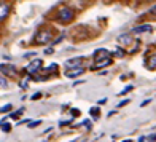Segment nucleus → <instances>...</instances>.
Wrapping results in <instances>:
<instances>
[{"label": "nucleus", "mask_w": 156, "mask_h": 142, "mask_svg": "<svg viewBox=\"0 0 156 142\" xmlns=\"http://www.w3.org/2000/svg\"><path fill=\"white\" fill-rule=\"evenodd\" d=\"M145 66H147V69H150V70H154L156 69V54H151L150 58H147Z\"/></svg>", "instance_id": "nucleus-11"}, {"label": "nucleus", "mask_w": 156, "mask_h": 142, "mask_svg": "<svg viewBox=\"0 0 156 142\" xmlns=\"http://www.w3.org/2000/svg\"><path fill=\"white\" fill-rule=\"evenodd\" d=\"M62 38H64V34H62V35H59V37H58V38H56V40L53 42V43H59V42H61Z\"/></svg>", "instance_id": "nucleus-25"}, {"label": "nucleus", "mask_w": 156, "mask_h": 142, "mask_svg": "<svg viewBox=\"0 0 156 142\" xmlns=\"http://www.w3.org/2000/svg\"><path fill=\"white\" fill-rule=\"evenodd\" d=\"M11 109H13V105L11 104H6V105H3V107H0V113H8Z\"/></svg>", "instance_id": "nucleus-14"}, {"label": "nucleus", "mask_w": 156, "mask_h": 142, "mask_svg": "<svg viewBox=\"0 0 156 142\" xmlns=\"http://www.w3.org/2000/svg\"><path fill=\"white\" fill-rule=\"evenodd\" d=\"M118 43L121 45V46H127V45H131L132 43V37H131V34L127 32V34H121L118 37Z\"/></svg>", "instance_id": "nucleus-6"}, {"label": "nucleus", "mask_w": 156, "mask_h": 142, "mask_svg": "<svg viewBox=\"0 0 156 142\" xmlns=\"http://www.w3.org/2000/svg\"><path fill=\"white\" fill-rule=\"evenodd\" d=\"M53 35H54V31L51 29H43V31H38L37 35L34 37V43H40V45H46L53 40Z\"/></svg>", "instance_id": "nucleus-2"}, {"label": "nucleus", "mask_w": 156, "mask_h": 142, "mask_svg": "<svg viewBox=\"0 0 156 142\" xmlns=\"http://www.w3.org/2000/svg\"><path fill=\"white\" fill-rule=\"evenodd\" d=\"M131 89H132V85H129V86H126V88L121 91V93H119V96H123V94H126V93H129Z\"/></svg>", "instance_id": "nucleus-18"}, {"label": "nucleus", "mask_w": 156, "mask_h": 142, "mask_svg": "<svg viewBox=\"0 0 156 142\" xmlns=\"http://www.w3.org/2000/svg\"><path fill=\"white\" fill-rule=\"evenodd\" d=\"M23 112H24V109H19L18 112H13V113H11V118H13V120H18L21 115H23Z\"/></svg>", "instance_id": "nucleus-15"}, {"label": "nucleus", "mask_w": 156, "mask_h": 142, "mask_svg": "<svg viewBox=\"0 0 156 142\" xmlns=\"http://www.w3.org/2000/svg\"><path fill=\"white\" fill-rule=\"evenodd\" d=\"M40 97H41V93H35L32 96V101H37V99H40Z\"/></svg>", "instance_id": "nucleus-23"}, {"label": "nucleus", "mask_w": 156, "mask_h": 142, "mask_svg": "<svg viewBox=\"0 0 156 142\" xmlns=\"http://www.w3.org/2000/svg\"><path fill=\"white\" fill-rule=\"evenodd\" d=\"M148 15H153V16H156V5L150 8V11H148Z\"/></svg>", "instance_id": "nucleus-22"}, {"label": "nucleus", "mask_w": 156, "mask_h": 142, "mask_svg": "<svg viewBox=\"0 0 156 142\" xmlns=\"http://www.w3.org/2000/svg\"><path fill=\"white\" fill-rule=\"evenodd\" d=\"M45 53H46V54H51V53H53V48H46Z\"/></svg>", "instance_id": "nucleus-27"}, {"label": "nucleus", "mask_w": 156, "mask_h": 142, "mask_svg": "<svg viewBox=\"0 0 156 142\" xmlns=\"http://www.w3.org/2000/svg\"><path fill=\"white\" fill-rule=\"evenodd\" d=\"M0 70H2V74L10 75V77L16 75V67L13 64H0Z\"/></svg>", "instance_id": "nucleus-5"}, {"label": "nucleus", "mask_w": 156, "mask_h": 142, "mask_svg": "<svg viewBox=\"0 0 156 142\" xmlns=\"http://www.w3.org/2000/svg\"><path fill=\"white\" fill-rule=\"evenodd\" d=\"M73 18H75V11L70 8V6H61L58 10V15H56V19H58L59 23H64V24L70 23Z\"/></svg>", "instance_id": "nucleus-1"}, {"label": "nucleus", "mask_w": 156, "mask_h": 142, "mask_svg": "<svg viewBox=\"0 0 156 142\" xmlns=\"http://www.w3.org/2000/svg\"><path fill=\"white\" fill-rule=\"evenodd\" d=\"M110 64H112V59H105V61H101V62H96L94 69H101V67H105V66H110Z\"/></svg>", "instance_id": "nucleus-12"}, {"label": "nucleus", "mask_w": 156, "mask_h": 142, "mask_svg": "<svg viewBox=\"0 0 156 142\" xmlns=\"http://www.w3.org/2000/svg\"><path fill=\"white\" fill-rule=\"evenodd\" d=\"M81 62H83V58H73V59H69L66 61V67L67 69H76V67H80L81 66Z\"/></svg>", "instance_id": "nucleus-7"}, {"label": "nucleus", "mask_w": 156, "mask_h": 142, "mask_svg": "<svg viewBox=\"0 0 156 142\" xmlns=\"http://www.w3.org/2000/svg\"><path fill=\"white\" fill-rule=\"evenodd\" d=\"M89 113H91V115H93L94 118H97V117H99V109H97V107H93V109H89Z\"/></svg>", "instance_id": "nucleus-17"}, {"label": "nucleus", "mask_w": 156, "mask_h": 142, "mask_svg": "<svg viewBox=\"0 0 156 142\" xmlns=\"http://www.w3.org/2000/svg\"><path fill=\"white\" fill-rule=\"evenodd\" d=\"M0 128H2V131H5V133H10L11 131V126L8 123H0Z\"/></svg>", "instance_id": "nucleus-16"}, {"label": "nucleus", "mask_w": 156, "mask_h": 142, "mask_svg": "<svg viewBox=\"0 0 156 142\" xmlns=\"http://www.w3.org/2000/svg\"><path fill=\"white\" fill-rule=\"evenodd\" d=\"M10 13V3H5V2H0V21H3Z\"/></svg>", "instance_id": "nucleus-8"}, {"label": "nucleus", "mask_w": 156, "mask_h": 142, "mask_svg": "<svg viewBox=\"0 0 156 142\" xmlns=\"http://www.w3.org/2000/svg\"><path fill=\"white\" fill-rule=\"evenodd\" d=\"M105 59H110V53L107 51V49H104V48L96 49L94 51V61L101 62V61H105Z\"/></svg>", "instance_id": "nucleus-3"}, {"label": "nucleus", "mask_w": 156, "mask_h": 142, "mask_svg": "<svg viewBox=\"0 0 156 142\" xmlns=\"http://www.w3.org/2000/svg\"><path fill=\"white\" fill-rule=\"evenodd\" d=\"M84 74V69L83 67H76V69H72L70 72H66V77L67 78H75L78 75H83Z\"/></svg>", "instance_id": "nucleus-9"}, {"label": "nucleus", "mask_w": 156, "mask_h": 142, "mask_svg": "<svg viewBox=\"0 0 156 142\" xmlns=\"http://www.w3.org/2000/svg\"><path fill=\"white\" fill-rule=\"evenodd\" d=\"M153 31V27L150 24H142V26H137V27H134L132 32L134 34H142V32H151Z\"/></svg>", "instance_id": "nucleus-10"}, {"label": "nucleus", "mask_w": 156, "mask_h": 142, "mask_svg": "<svg viewBox=\"0 0 156 142\" xmlns=\"http://www.w3.org/2000/svg\"><path fill=\"white\" fill-rule=\"evenodd\" d=\"M123 142H132L131 139H126V140H123Z\"/></svg>", "instance_id": "nucleus-28"}, {"label": "nucleus", "mask_w": 156, "mask_h": 142, "mask_svg": "<svg viewBox=\"0 0 156 142\" xmlns=\"http://www.w3.org/2000/svg\"><path fill=\"white\" fill-rule=\"evenodd\" d=\"M5 85H6V80H5V77L0 74V86H5Z\"/></svg>", "instance_id": "nucleus-21"}, {"label": "nucleus", "mask_w": 156, "mask_h": 142, "mask_svg": "<svg viewBox=\"0 0 156 142\" xmlns=\"http://www.w3.org/2000/svg\"><path fill=\"white\" fill-rule=\"evenodd\" d=\"M40 123H41V122H40V120H34V122H32V123L29 125V128H35V126H38Z\"/></svg>", "instance_id": "nucleus-20"}, {"label": "nucleus", "mask_w": 156, "mask_h": 142, "mask_svg": "<svg viewBox=\"0 0 156 142\" xmlns=\"http://www.w3.org/2000/svg\"><path fill=\"white\" fill-rule=\"evenodd\" d=\"M148 139H150L151 142H154V140H156V133H154V134H151V136H150V137H148Z\"/></svg>", "instance_id": "nucleus-26"}, {"label": "nucleus", "mask_w": 156, "mask_h": 142, "mask_svg": "<svg viewBox=\"0 0 156 142\" xmlns=\"http://www.w3.org/2000/svg\"><path fill=\"white\" fill-rule=\"evenodd\" d=\"M113 56H116V58H123V56H124V49L123 48H116L115 51H113Z\"/></svg>", "instance_id": "nucleus-13"}, {"label": "nucleus", "mask_w": 156, "mask_h": 142, "mask_svg": "<svg viewBox=\"0 0 156 142\" xmlns=\"http://www.w3.org/2000/svg\"><path fill=\"white\" fill-rule=\"evenodd\" d=\"M41 64H43V61H41V59H35V61H32L29 66L26 67V72H27V74H30V75L35 74V72H38L40 67H41Z\"/></svg>", "instance_id": "nucleus-4"}, {"label": "nucleus", "mask_w": 156, "mask_h": 142, "mask_svg": "<svg viewBox=\"0 0 156 142\" xmlns=\"http://www.w3.org/2000/svg\"><path fill=\"white\" fill-rule=\"evenodd\" d=\"M127 104H129V99H124V101H121V102L118 104V109L119 107H124V105H127Z\"/></svg>", "instance_id": "nucleus-19"}, {"label": "nucleus", "mask_w": 156, "mask_h": 142, "mask_svg": "<svg viewBox=\"0 0 156 142\" xmlns=\"http://www.w3.org/2000/svg\"><path fill=\"white\" fill-rule=\"evenodd\" d=\"M80 115V110H76V109H72V117H78Z\"/></svg>", "instance_id": "nucleus-24"}]
</instances>
